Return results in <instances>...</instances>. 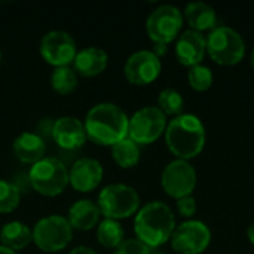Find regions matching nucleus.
I'll list each match as a JSON object with an SVG mask.
<instances>
[{
  "mask_svg": "<svg viewBox=\"0 0 254 254\" xmlns=\"http://www.w3.org/2000/svg\"><path fill=\"white\" fill-rule=\"evenodd\" d=\"M103 180V167L97 159L80 158L68 171V183L77 192H91Z\"/></svg>",
  "mask_w": 254,
  "mask_h": 254,
  "instance_id": "obj_16",
  "label": "nucleus"
},
{
  "mask_svg": "<svg viewBox=\"0 0 254 254\" xmlns=\"http://www.w3.org/2000/svg\"><path fill=\"white\" fill-rule=\"evenodd\" d=\"M51 135L54 141L64 150L80 149L88 138L83 122L73 116H63L57 119L52 125Z\"/></svg>",
  "mask_w": 254,
  "mask_h": 254,
  "instance_id": "obj_14",
  "label": "nucleus"
},
{
  "mask_svg": "<svg viewBox=\"0 0 254 254\" xmlns=\"http://www.w3.org/2000/svg\"><path fill=\"white\" fill-rule=\"evenodd\" d=\"M68 254H98L95 250L89 249V247H85V246H80V247H76L73 249Z\"/></svg>",
  "mask_w": 254,
  "mask_h": 254,
  "instance_id": "obj_31",
  "label": "nucleus"
},
{
  "mask_svg": "<svg viewBox=\"0 0 254 254\" xmlns=\"http://www.w3.org/2000/svg\"><path fill=\"white\" fill-rule=\"evenodd\" d=\"M31 188L43 196H57L68 185V170L57 158H43L28 173Z\"/></svg>",
  "mask_w": 254,
  "mask_h": 254,
  "instance_id": "obj_6",
  "label": "nucleus"
},
{
  "mask_svg": "<svg viewBox=\"0 0 254 254\" xmlns=\"http://www.w3.org/2000/svg\"><path fill=\"white\" fill-rule=\"evenodd\" d=\"M207 52L216 64L235 65L246 55V42L237 30L216 27L207 36Z\"/></svg>",
  "mask_w": 254,
  "mask_h": 254,
  "instance_id": "obj_5",
  "label": "nucleus"
},
{
  "mask_svg": "<svg viewBox=\"0 0 254 254\" xmlns=\"http://www.w3.org/2000/svg\"><path fill=\"white\" fill-rule=\"evenodd\" d=\"M33 241V231L21 223V222H9L1 226L0 229V246L12 250L19 252L24 250Z\"/></svg>",
  "mask_w": 254,
  "mask_h": 254,
  "instance_id": "obj_21",
  "label": "nucleus"
},
{
  "mask_svg": "<svg viewBox=\"0 0 254 254\" xmlns=\"http://www.w3.org/2000/svg\"><path fill=\"white\" fill-rule=\"evenodd\" d=\"M247 237H249L250 243L254 246V222L249 226V229H247Z\"/></svg>",
  "mask_w": 254,
  "mask_h": 254,
  "instance_id": "obj_32",
  "label": "nucleus"
},
{
  "mask_svg": "<svg viewBox=\"0 0 254 254\" xmlns=\"http://www.w3.org/2000/svg\"><path fill=\"white\" fill-rule=\"evenodd\" d=\"M40 54L43 60L57 67H67L77 54L74 39L63 30H52L42 37Z\"/></svg>",
  "mask_w": 254,
  "mask_h": 254,
  "instance_id": "obj_12",
  "label": "nucleus"
},
{
  "mask_svg": "<svg viewBox=\"0 0 254 254\" xmlns=\"http://www.w3.org/2000/svg\"><path fill=\"white\" fill-rule=\"evenodd\" d=\"M97 205L101 216L119 222L140 210V196L134 188L124 183H113L100 192Z\"/></svg>",
  "mask_w": 254,
  "mask_h": 254,
  "instance_id": "obj_4",
  "label": "nucleus"
},
{
  "mask_svg": "<svg viewBox=\"0 0 254 254\" xmlns=\"http://www.w3.org/2000/svg\"><path fill=\"white\" fill-rule=\"evenodd\" d=\"M107 64H109L107 52L95 46H89V48L79 51L73 61L74 71H77L80 76H85V77L98 76L100 73L106 70Z\"/></svg>",
  "mask_w": 254,
  "mask_h": 254,
  "instance_id": "obj_17",
  "label": "nucleus"
},
{
  "mask_svg": "<svg viewBox=\"0 0 254 254\" xmlns=\"http://www.w3.org/2000/svg\"><path fill=\"white\" fill-rule=\"evenodd\" d=\"M165 143L170 152L182 161L196 158L205 146V127L202 121L192 115L183 113L167 124Z\"/></svg>",
  "mask_w": 254,
  "mask_h": 254,
  "instance_id": "obj_2",
  "label": "nucleus"
},
{
  "mask_svg": "<svg viewBox=\"0 0 254 254\" xmlns=\"http://www.w3.org/2000/svg\"><path fill=\"white\" fill-rule=\"evenodd\" d=\"M170 241L176 253L201 254L211 243V231L201 220H186L176 226Z\"/></svg>",
  "mask_w": 254,
  "mask_h": 254,
  "instance_id": "obj_10",
  "label": "nucleus"
},
{
  "mask_svg": "<svg viewBox=\"0 0 254 254\" xmlns=\"http://www.w3.org/2000/svg\"><path fill=\"white\" fill-rule=\"evenodd\" d=\"M183 12L173 4L158 6L146 21V31L155 43L168 45L182 34Z\"/></svg>",
  "mask_w": 254,
  "mask_h": 254,
  "instance_id": "obj_8",
  "label": "nucleus"
},
{
  "mask_svg": "<svg viewBox=\"0 0 254 254\" xmlns=\"http://www.w3.org/2000/svg\"><path fill=\"white\" fill-rule=\"evenodd\" d=\"M207 54V36L202 33L186 30L177 37L176 57L185 67H195L202 63Z\"/></svg>",
  "mask_w": 254,
  "mask_h": 254,
  "instance_id": "obj_15",
  "label": "nucleus"
},
{
  "mask_svg": "<svg viewBox=\"0 0 254 254\" xmlns=\"http://www.w3.org/2000/svg\"><path fill=\"white\" fill-rule=\"evenodd\" d=\"M51 85L61 95H67V94L73 92L77 86V76H76L74 68H71L68 65L67 67H57L52 71Z\"/></svg>",
  "mask_w": 254,
  "mask_h": 254,
  "instance_id": "obj_25",
  "label": "nucleus"
},
{
  "mask_svg": "<svg viewBox=\"0 0 254 254\" xmlns=\"http://www.w3.org/2000/svg\"><path fill=\"white\" fill-rule=\"evenodd\" d=\"M232 254H238V253H232Z\"/></svg>",
  "mask_w": 254,
  "mask_h": 254,
  "instance_id": "obj_37",
  "label": "nucleus"
},
{
  "mask_svg": "<svg viewBox=\"0 0 254 254\" xmlns=\"http://www.w3.org/2000/svg\"><path fill=\"white\" fill-rule=\"evenodd\" d=\"M0 61H1V51H0Z\"/></svg>",
  "mask_w": 254,
  "mask_h": 254,
  "instance_id": "obj_36",
  "label": "nucleus"
},
{
  "mask_svg": "<svg viewBox=\"0 0 254 254\" xmlns=\"http://www.w3.org/2000/svg\"><path fill=\"white\" fill-rule=\"evenodd\" d=\"M12 149H13L15 156L22 164L34 165L36 162L45 158L46 144L40 135L33 134V132H22L15 138Z\"/></svg>",
  "mask_w": 254,
  "mask_h": 254,
  "instance_id": "obj_18",
  "label": "nucleus"
},
{
  "mask_svg": "<svg viewBox=\"0 0 254 254\" xmlns=\"http://www.w3.org/2000/svg\"><path fill=\"white\" fill-rule=\"evenodd\" d=\"M73 238V228L67 217L48 216L40 219L33 228V243L45 253L64 250Z\"/></svg>",
  "mask_w": 254,
  "mask_h": 254,
  "instance_id": "obj_7",
  "label": "nucleus"
},
{
  "mask_svg": "<svg viewBox=\"0 0 254 254\" xmlns=\"http://www.w3.org/2000/svg\"><path fill=\"white\" fill-rule=\"evenodd\" d=\"M158 107L165 116L177 118V116L183 115L185 100L177 89L167 88V89L161 91L158 95Z\"/></svg>",
  "mask_w": 254,
  "mask_h": 254,
  "instance_id": "obj_24",
  "label": "nucleus"
},
{
  "mask_svg": "<svg viewBox=\"0 0 254 254\" xmlns=\"http://www.w3.org/2000/svg\"><path fill=\"white\" fill-rule=\"evenodd\" d=\"M0 254H16L15 252H12V250H9V249H6V247H3V246H0Z\"/></svg>",
  "mask_w": 254,
  "mask_h": 254,
  "instance_id": "obj_33",
  "label": "nucleus"
},
{
  "mask_svg": "<svg viewBox=\"0 0 254 254\" xmlns=\"http://www.w3.org/2000/svg\"><path fill=\"white\" fill-rule=\"evenodd\" d=\"M177 211L180 216L190 219L196 213V199L192 195L177 199Z\"/></svg>",
  "mask_w": 254,
  "mask_h": 254,
  "instance_id": "obj_29",
  "label": "nucleus"
},
{
  "mask_svg": "<svg viewBox=\"0 0 254 254\" xmlns=\"http://www.w3.org/2000/svg\"><path fill=\"white\" fill-rule=\"evenodd\" d=\"M183 18L186 19L190 30L202 33L213 31L217 24V13L213 6L205 1H192L185 7Z\"/></svg>",
  "mask_w": 254,
  "mask_h": 254,
  "instance_id": "obj_19",
  "label": "nucleus"
},
{
  "mask_svg": "<svg viewBox=\"0 0 254 254\" xmlns=\"http://www.w3.org/2000/svg\"><path fill=\"white\" fill-rule=\"evenodd\" d=\"M152 249L147 247L144 243H141L137 238H129L124 240L116 249L113 254H150Z\"/></svg>",
  "mask_w": 254,
  "mask_h": 254,
  "instance_id": "obj_28",
  "label": "nucleus"
},
{
  "mask_svg": "<svg viewBox=\"0 0 254 254\" xmlns=\"http://www.w3.org/2000/svg\"><path fill=\"white\" fill-rule=\"evenodd\" d=\"M167 51H168V48H167V45H162V43H155V48H153V54L161 60L165 54H167Z\"/></svg>",
  "mask_w": 254,
  "mask_h": 254,
  "instance_id": "obj_30",
  "label": "nucleus"
},
{
  "mask_svg": "<svg viewBox=\"0 0 254 254\" xmlns=\"http://www.w3.org/2000/svg\"><path fill=\"white\" fill-rule=\"evenodd\" d=\"M150 254H165V253H162V252H152Z\"/></svg>",
  "mask_w": 254,
  "mask_h": 254,
  "instance_id": "obj_35",
  "label": "nucleus"
},
{
  "mask_svg": "<svg viewBox=\"0 0 254 254\" xmlns=\"http://www.w3.org/2000/svg\"><path fill=\"white\" fill-rule=\"evenodd\" d=\"M112 156L122 168H132L140 161V147L131 138H124L112 146Z\"/></svg>",
  "mask_w": 254,
  "mask_h": 254,
  "instance_id": "obj_22",
  "label": "nucleus"
},
{
  "mask_svg": "<svg viewBox=\"0 0 254 254\" xmlns=\"http://www.w3.org/2000/svg\"><path fill=\"white\" fill-rule=\"evenodd\" d=\"M250 64H252V67H253V70H254V46H253V51H252V55H250Z\"/></svg>",
  "mask_w": 254,
  "mask_h": 254,
  "instance_id": "obj_34",
  "label": "nucleus"
},
{
  "mask_svg": "<svg viewBox=\"0 0 254 254\" xmlns=\"http://www.w3.org/2000/svg\"><path fill=\"white\" fill-rule=\"evenodd\" d=\"M176 229V217L171 208L161 201H152L137 211L134 232L137 240L150 249L164 246Z\"/></svg>",
  "mask_w": 254,
  "mask_h": 254,
  "instance_id": "obj_3",
  "label": "nucleus"
},
{
  "mask_svg": "<svg viewBox=\"0 0 254 254\" xmlns=\"http://www.w3.org/2000/svg\"><path fill=\"white\" fill-rule=\"evenodd\" d=\"M83 125L89 140L100 146H115L128 137L129 118L119 106L100 103L88 112Z\"/></svg>",
  "mask_w": 254,
  "mask_h": 254,
  "instance_id": "obj_1",
  "label": "nucleus"
},
{
  "mask_svg": "<svg viewBox=\"0 0 254 254\" xmlns=\"http://www.w3.org/2000/svg\"><path fill=\"white\" fill-rule=\"evenodd\" d=\"M167 129V116L159 107L147 106L137 110L128 125V138L137 144L155 143Z\"/></svg>",
  "mask_w": 254,
  "mask_h": 254,
  "instance_id": "obj_9",
  "label": "nucleus"
},
{
  "mask_svg": "<svg viewBox=\"0 0 254 254\" xmlns=\"http://www.w3.org/2000/svg\"><path fill=\"white\" fill-rule=\"evenodd\" d=\"M161 60L152 51H137L125 63L124 73L132 85H149L161 74Z\"/></svg>",
  "mask_w": 254,
  "mask_h": 254,
  "instance_id": "obj_13",
  "label": "nucleus"
},
{
  "mask_svg": "<svg viewBox=\"0 0 254 254\" xmlns=\"http://www.w3.org/2000/svg\"><path fill=\"white\" fill-rule=\"evenodd\" d=\"M196 171L189 161L174 159L162 171L161 185L165 193L174 199L190 196L196 188Z\"/></svg>",
  "mask_w": 254,
  "mask_h": 254,
  "instance_id": "obj_11",
  "label": "nucleus"
},
{
  "mask_svg": "<svg viewBox=\"0 0 254 254\" xmlns=\"http://www.w3.org/2000/svg\"><path fill=\"white\" fill-rule=\"evenodd\" d=\"M101 217V211L97 202L91 199H80L68 208V223L73 229L77 231H91L94 229Z\"/></svg>",
  "mask_w": 254,
  "mask_h": 254,
  "instance_id": "obj_20",
  "label": "nucleus"
},
{
  "mask_svg": "<svg viewBox=\"0 0 254 254\" xmlns=\"http://www.w3.org/2000/svg\"><path fill=\"white\" fill-rule=\"evenodd\" d=\"M21 201V192L16 185L7 180H0V213H12L18 208Z\"/></svg>",
  "mask_w": 254,
  "mask_h": 254,
  "instance_id": "obj_27",
  "label": "nucleus"
},
{
  "mask_svg": "<svg viewBox=\"0 0 254 254\" xmlns=\"http://www.w3.org/2000/svg\"><path fill=\"white\" fill-rule=\"evenodd\" d=\"M125 231L118 220L104 219L97 228V240L106 249H116L125 238Z\"/></svg>",
  "mask_w": 254,
  "mask_h": 254,
  "instance_id": "obj_23",
  "label": "nucleus"
},
{
  "mask_svg": "<svg viewBox=\"0 0 254 254\" xmlns=\"http://www.w3.org/2000/svg\"><path fill=\"white\" fill-rule=\"evenodd\" d=\"M188 82L193 91L204 92V91H208L211 88V85L214 82V76H213V71L207 65L198 64V65L189 68Z\"/></svg>",
  "mask_w": 254,
  "mask_h": 254,
  "instance_id": "obj_26",
  "label": "nucleus"
}]
</instances>
